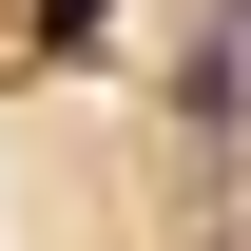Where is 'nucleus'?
<instances>
[{"mask_svg": "<svg viewBox=\"0 0 251 251\" xmlns=\"http://www.w3.org/2000/svg\"><path fill=\"white\" fill-rule=\"evenodd\" d=\"M39 20H58V39H97V0H39Z\"/></svg>", "mask_w": 251, "mask_h": 251, "instance_id": "nucleus-1", "label": "nucleus"}]
</instances>
